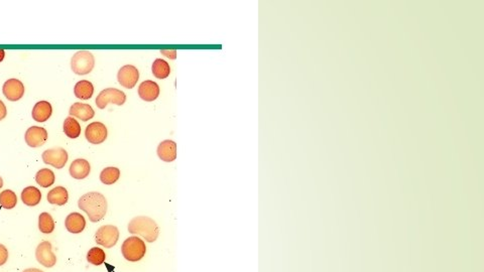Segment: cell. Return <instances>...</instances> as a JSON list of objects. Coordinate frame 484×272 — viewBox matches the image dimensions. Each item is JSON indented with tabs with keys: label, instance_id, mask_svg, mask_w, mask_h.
<instances>
[{
	"label": "cell",
	"instance_id": "d6986e66",
	"mask_svg": "<svg viewBox=\"0 0 484 272\" xmlns=\"http://www.w3.org/2000/svg\"><path fill=\"white\" fill-rule=\"evenodd\" d=\"M47 199V202L52 205L64 206L69 200V194L64 187H56L48 192Z\"/></svg>",
	"mask_w": 484,
	"mask_h": 272
},
{
	"label": "cell",
	"instance_id": "9a60e30c",
	"mask_svg": "<svg viewBox=\"0 0 484 272\" xmlns=\"http://www.w3.org/2000/svg\"><path fill=\"white\" fill-rule=\"evenodd\" d=\"M159 95V86L151 80L142 82L139 87V96L143 101L152 102L157 99Z\"/></svg>",
	"mask_w": 484,
	"mask_h": 272
},
{
	"label": "cell",
	"instance_id": "836d02e7",
	"mask_svg": "<svg viewBox=\"0 0 484 272\" xmlns=\"http://www.w3.org/2000/svg\"><path fill=\"white\" fill-rule=\"evenodd\" d=\"M3 187V180L1 179V177H0V189H1Z\"/></svg>",
	"mask_w": 484,
	"mask_h": 272
},
{
	"label": "cell",
	"instance_id": "cb8c5ba5",
	"mask_svg": "<svg viewBox=\"0 0 484 272\" xmlns=\"http://www.w3.org/2000/svg\"><path fill=\"white\" fill-rule=\"evenodd\" d=\"M55 174L54 171L48 168H43L36 172L35 181L43 188H48L55 183Z\"/></svg>",
	"mask_w": 484,
	"mask_h": 272
},
{
	"label": "cell",
	"instance_id": "8fae6325",
	"mask_svg": "<svg viewBox=\"0 0 484 272\" xmlns=\"http://www.w3.org/2000/svg\"><path fill=\"white\" fill-rule=\"evenodd\" d=\"M2 92L7 100L15 102L24 95V85L17 79H9L4 83Z\"/></svg>",
	"mask_w": 484,
	"mask_h": 272
},
{
	"label": "cell",
	"instance_id": "484cf974",
	"mask_svg": "<svg viewBox=\"0 0 484 272\" xmlns=\"http://www.w3.org/2000/svg\"><path fill=\"white\" fill-rule=\"evenodd\" d=\"M105 259H106V254L104 250L101 248H98V247H93V248H91L88 251V253H87V260H88L89 263L95 266L103 264Z\"/></svg>",
	"mask_w": 484,
	"mask_h": 272
},
{
	"label": "cell",
	"instance_id": "d6a6232c",
	"mask_svg": "<svg viewBox=\"0 0 484 272\" xmlns=\"http://www.w3.org/2000/svg\"><path fill=\"white\" fill-rule=\"evenodd\" d=\"M4 57H5V52H4V49H0V63L4 60Z\"/></svg>",
	"mask_w": 484,
	"mask_h": 272
},
{
	"label": "cell",
	"instance_id": "8992f818",
	"mask_svg": "<svg viewBox=\"0 0 484 272\" xmlns=\"http://www.w3.org/2000/svg\"><path fill=\"white\" fill-rule=\"evenodd\" d=\"M119 239V230L113 225H105L99 228L95 234V241L104 248H112Z\"/></svg>",
	"mask_w": 484,
	"mask_h": 272
},
{
	"label": "cell",
	"instance_id": "7a4b0ae2",
	"mask_svg": "<svg viewBox=\"0 0 484 272\" xmlns=\"http://www.w3.org/2000/svg\"><path fill=\"white\" fill-rule=\"evenodd\" d=\"M128 232L132 235L141 236L148 243H153L158 237L159 229L152 218L146 216H138L129 222Z\"/></svg>",
	"mask_w": 484,
	"mask_h": 272
},
{
	"label": "cell",
	"instance_id": "f1b7e54d",
	"mask_svg": "<svg viewBox=\"0 0 484 272\" xmlns=\"http://www.w3.org/2000/svg\"><path fill=\"white\" fill-rule=\"evenodd\" d=\"M8 260V250L6 247L0 244V266L4 265Z\"/></svg>",
	"mask_w": 484,
	"mask_h": 272
},
{
	"label": "cell",
	"instance_id": "603a6c76",
	"mask_svg": "<svg viewBox=\"0 0 484 272\" xmlns=\"http://www.w3.org/2000/svg\"><path fill=\"white\" fill-rule=\"evenodd\" d=\"M64 132L69 138H78L81 134V126L79 122L72 116L67 117L64 122Z\"/></svg>",
	"mask_w": 484,
	"mask_h": 272
},
{
	"label": "cell",
	"instance_id": "ac0fdd59",
	"mask_svg": "<svg viewBox=\"0 0 484 272\" xmlns=\"http://www.w3.org/2000/svg\"><path fill=\"white\" fill-rule=\"evenodd\" d=\"M52 113L53 108L51 103L47 101H40L33 106L31 116L36 122H45L52 116Z\"/></svg>",
	"mask_w": 484,
	"mask_h": 272
},
{
	"label": "cell",
	"instance_id": "44dd1931",
	"mask_svg": "<svg viewBox=\"0 0 484 272\" xmlns=\"http://www.w3.org/2000/svg\"><path fill=\"white\" fill-rule=\"evenodd\" d=\"M94 93V86L91 82L87 80H82L75 85L74 88V94L81 100H88Z\"/></svg>",
	"mask_w": 484,
	"mask_h": 272
},
{
	"label": "cell",
	"instance_id": "7402d4cb",
	"mask_svg": "<svg viewBox=\"0 0 484 272\" xmlns=\"http://www.w3.org/2000/svg\"><path fill=\"white\" fill-rule=\"evenodd\" d=\"M152 71L154 76L157 79H166L170 76L171 68L168 61L163 59H156L152 66Z\"/></svg>",
	"mask_w": 484,
	"mask_h": 272
},
{
	"label": "cell",
	"instance_id": "ffe728a7",
	"mask_svg": "<svg viewBox=\"0 0 484 272\" xmlns=\"http://www.w3.org/2000/svg\"><path fill=\"white\" fill-rule=\"evenodd\" d=\"M42 200V193L35 187H28L21 192V201L29 207L39 205Z\"/></svg>",
	"mask_w": 484,
	"mask_h": 272
},
{
	"label": "cell",
	"instance_id": "3957f363",
	"mask_svg": "<svg viewBox=\"0 0 484 272\" xmlns=\"http://www.w3.org/2000/svg\"><path fill=\"white\" fill-rule=\"evenodd\" d=\"M121 253L126 260L138 262L141 260L146 253L145 243L138 236H131L122 243Z\"/></svg>",
	"mask_w": 484,
	"mask_h": 272
},
{
	"label": "cell",
	"instance_id": "7c38bea8",
	"mask_svg": "<svg viewBox=\"0 0 484 272\" xmlns=\"http://www.w3.org/2000/svg\"><path fill=\"white\" fill-rule=\"evenodd\" d=\"M24 139L31 147L43 146L47 140V131L39 126L30 127L24 135Z\"/></svg>",
	"mask_w": 484,
	"mask_h": 272
},
{
	"label": "cell",
	"instance_id": "9c48e42d",
	"mask_svg": "<svg viewBox=\"0 0 484 272\" xmlns=\"http://www.w3.org/2000/svg\"><path fill=\"white\" fill-rule=\"evenodd\" d=\"M140 79V72L132 65H126L120 68L117 73V80L122 87L132 89Z\"/></svg>",
	"mask_w": 484,
	"mask_h": 272
},
{
	"label": "cell",
	"instance_id": "52a82bcc",
	"mask_svg": "<svg viewBox=\"0 0 484 272\" xmlns=\"http://www.w3.org/2000/svg\"><path fill=\"white\" fill-rule=\"evenodd\" d=\"M43 160L46 165L52 166L56 168H63L68 162V152L62 147H55L44 151Z\"/></svg>",
	"mask_w": 484,
	"mask_h": 272
},
{
	"label": "cell",
	"instance_id": "ba28073f",
	"mask_svg": "<svg viewBox=\"0 0 484 272\" xmlns=\"http://www.w3.org/2000/svg\"><path fill=\"white\" fill-rule=\"evenodd\" d=\"M52 244L48 241H44L39 244L35 250L36 260L47 268L54 267L57 263V256L52 251Z\"/></svg>",
	"mask_w": 484,
	"mask_h": 272
},
{
	"label": "cell",
	"instance_id": "4316f807",
	"mask_svg": "<svg viewBox=\"0 0 484 272\" xmlns=\"http://www.w3.org/2000/svg\"><path fill=\"white\" fill-rule=\"evenodd\" d=\"M39 229L44 234H51L55 230V221L48 213H42L39 217Z\"/></svg>",
	"mask_w": 484,
	"mask_h": 272
},
{
	"label": "cell",
	"instance_id": "2e32d148",
	"mask_svg": "<svg viewBox=\"0 0 484 272\" xmlns=\"http://www.w3.org/2000/svg\"><path fill=\"white\" fill-rule=\"evenodd\" d=\"M66 229L72 234H79L86 227V220L80 213H71L65 220Z\"/></svg>",
	"mask_w": 484,
	"mask_h": 272
},
{
	"label": "cell",
	"instance_id": "5bb4252c",
	"mask_svg": "<svg viewBox=\"0 0 484 272\" xmlns=\"http://www.w3.org/2000/svg\"><path fill=\"white\" fill-rule=\"evenodd\" d=\"M91 171V166L88 160L84 158L75 159L70 166L69 172L72 178L76 180H84L89 176Z\"/></svg>",
	"mask_w": 484,
	"mask_h": 272
},
{
	"label": "cell",
	"instance_id": "d4e9b609",
	"mask_svg": "<svg viewBox=\"0 0 484 272\" xmlns=\"http://www.w3.org/2000/svg\"><path fill=\"white\" fill-rule=\"evenodd\" d=\"M120 178V170L114 166L105 167L100 174V181L104 184H113Z\"/></svg>",
	"mask_w": 484,
	"mask_h": 272
},
{
	"label": "cell",
	"instance_id": "6da1fadb",
	"mask_svg": "<svg viewBox=\"0 0 484 272\" xmlns=\"http://www.w3.org/2000/svg\"><path fill=\"white\" fill-rule=\"evenodd\" d=\"M78 207L88 215L93 223L101 221L107 213V201L105 196L97 192L87 193L80 197Z\"/></svg>",
	"mask_w": 484,
	"mask_h": 272
},
{
	"label": "cell",
	"instance_id": "e0dca14e",
	"mask_svg": "<svg viewBox=\"0 0 484 272\" xmlns=\"http://www.w3.org/2000/svg\"><path fill=\"white\" fill-rule=\"evenodd\" d=\"M69 113L71 116L77 117L82 121H88L94 117L95 111L89 104L74 103L70 108Z\"/></svg>",
	"mask_w": 484,
	"mask_h": 272
},
{
	"label": "cell",
	"instance_id": "4fadbf2b",
	"mask_svg": "<svg viewBox=\"0 0 484 272\" xmlns=\"http://www.w3.org/2000/svg\"><path fill=\"white\" fill-rule=\"evenodd\" d=\"M156 153L163 162L172 163L177 158V143L171 139L161 141L157 146Z\"/></svg>",
	"mask_w": 484,
	"mask_h": 272
},
{
	"label": "cell",
	"instance_id": "1f68e13d",
	"mask_svg": "<svg viewBox=\"0 0 484 272\" xmlns=\"http://www.w3.org/2000/svg\"><path fill=\"white\" fill-rule=\"evenodd\" d=\"M22 272H44V271L41 269H38V268H29V269L23 270Z\"/></svg>",
	"mask_w": 484,
	"mask_h": 272
},
{
	"label": "cell",
	"instance_id": "f546056e",
	"mask_svg": "<svg viewBox=\"0 0 484 272\" xmlns=\"http://www.w3.org/2000/svg\"><path fill=\"white\" fill-rule=\"evenodd\" d=\"M160 54L171 59V60H175L177 58V51L176 49H161L160 51Z\"/></svg>",
	"mask_w": 484,
	"mask_h": 272
},
{
	"label": "cell",
	"instance_id": "277c9868",
	"mask_svg": "<svg viewBox=\"0 0 484 272\" xmlns=\"http://www.w3.org/2000/svg\"><path fill=\"white\" fill-rule=\"evenodd\" d=\"M95 66V58L88 51H79L71 60L72 71L77 75L83 76L92 72Z\"/></svg>",
	"mask_w": 484,
	"mask_h": 272
},
{
	"label": "cell",
	"instance_id": "83f0119b",
	"mask_svg": "<svg viewBox=\"0 0 484 272\" xmlns=\"http://www.w3.org/2000/svg\"><path fill=\"white\" fill-rule=\"evenodd\" d=\"M17 204V196L11 190H5L0 193V205L2 208L10 210L14 209Z\"/></svg>",
	"mask_w": 484,
	"mask_h": 272
},
{
	"label": "cell",
	"instance_id": "5b68a950",
	"mask_svg": "<svg viewBox=\"0 0 484 272\" xmlns=\"http://www.w3.org/2000/svg\"><path fill=\"white\" fill-rule=\"evenodd\" d=\"M126 101V95L121 90L115 88H107L99 93L96 98V105L99 109H105V107L112 103L118 106L123 105Z\"/></svg>",
	"mask_w": 484,
	"mask_h": 272
},
{
	"label": "cell",
	"instance_id": "30bf717a",
	"mask_svg": "<svg viewBox=\"0 0 484 272\" xmlns=\"http://www.w3.org/2000/svg\"><path fill=\"white\" fill-rule=\"evenodd\" d=\"M107 128L101 122H93L86 127V139L92 144H100L107 138Z\"/></svg>",
	"mask_w": 484,
	"mask_h": 272
},
{
	"label": "cell",
	"instance_id": "4dcf8cb0",
	"mask_svg": "<svg viewBox=\"0 0 484 272\" xmlns=\"http://www.w3.org/2000/svg\"><path fill=\"white\" fill-rule=\"evenodd\" d=\"M6 114H7L6 106L4 105V103L1 100H0V121L6 117Z\"/></svg>",
	"mask_w": 484,
	"mask_h": 272
}]
</instances>
